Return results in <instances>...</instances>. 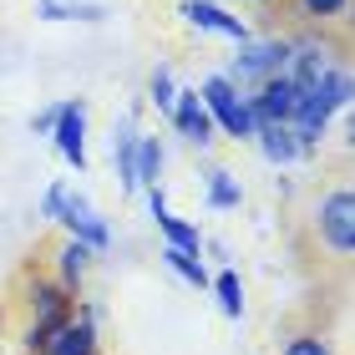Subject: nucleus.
Wrapping results in <instances>:
<instances>
[{"mask_svg":"<svg viewBox=\"0 0 355 355\" xmlns=\"http://www.w3.org/2000/svg\"><path fill=\"white\" fill-rule=\"evenodd\" d=\"M41 218H56L61 229H67L76 244H87L92 254H102V249L112 244L107 218L96 214V208L82 198V193H71L67 183H51V188H46V198H41Z\"/></svg>","mask_w":355,"mask_h":355,"instance_id":"f257e3e1","label":"nucleus"},{"mask_svg":"<svg viewBox=\"0 0 355 355\" xmlns=\"http://www.w3.org/2000/svg\"><path fill=\"white\" fill-rule=\"evenodd\" d=\"M284 67H289V41H279V36H269V41H244L239 46V56H234V67L223 71L229 82L239 87V92H259L269 76H284Z\"/></svg>","mask_w":355,"mask_h":355,"instance_id":"f03ea898","label":"nucleus"},{"mask_svg":"<svg viewBox=\"0 0 355 355\" xmlns=\"http://www.w3.org/2000/svg\"><path fill=\"white\" fill-rule=\"evenodd\" d=\"M198 96H203V107H208V117H214V127L218 132H229V137H239V142H249L254 137V112H249V96L239 92L229 76H208V82L198 87Z\"/></svg>","mask_w":355,"mask_h":355,"instance_id":"7ed1b4c3","label":"nucleus"},{"mask_svg":"<svg viewBox=\"0 0 355 355\" xmlns=\"http://www.w3.org/2000/svg\"><path fill=\"white\" fill-rule=\"evenodd\" d=\"M315 229H320V239H325L335 254H355V198L345 188H335V193L320 198Z\"/></svg>","mask_w":355,"mask_h":355,"instance_id":"20e7f679","label":"nucleus"},{"mask_svg":"<svg viewBox=\"0 0 355 355\" xmlns=\"http://www.w3.org/2000/svg\"><path fill=\"white\" fill-rule=\"evenodd\" d=\"M31 304H36V320H31V330H26V345L46 350V340L71 320V300H67V289H56V284H31Z\"/></svg>","mask_w":355,"mask_h":355,"instance_id":"39448f33","label":"nucleus"},{"mask_svg":"<svg viewBox=\"0 0 355 355\" xmlns=\"http://www.w3.org/2000/svg\"><path fill=\"white\" fill-rule=\"evenodd\" d=\"M51 142H56V153L67 157L76 173L87 168V102H82V96H76V102H61V107H56Z\"/></svg>","mask_w":355,"mask_h":355,"instance_id":"423d86ee","label":"nucleus"},{"mask_svg":"<svg viewBox=\"0 0 355 355\" xmlns=\"http://www.w3.org/2000/svg\"><path fill=\"white\" fill-rule=\"evenodd\" d=\"M295 107H300V87L289 82V76H269V82H264L259 92H249V112H254V122L289 127Z\"/></svg>","mask_w":355,"mask_h":355,"instance_id":"0eeeda50","label":"nucleus"},{"mask_svg":"<svg viewBox=\"0 0 355 355\" xmlns=\"http://www.w3.org/2000/svg\"><path fill=\"white\" fill-rule=\"evenodd\" d=\"M168 117H173V127H178V137H183V142H193V148H208V142H214V132H218L198 92H178Z\"/></svg>","mask_w":355,"mask_h":355,"instance_id":"6e6552de","label":"nucleus"},{"mask_svg":"<svg viewBox=\"0 0 355 355\" xmlns=\"http://www.w3.org/2000/svg\"><path fill=\"white\" fill-rule=\"evenodd\" d=\"M41 355H96V310L87 304L82 315H71L51 340H46Z\"/></svg>","mask_w":355,"mask_h":355,"instance_id":"1a4fd4ad","label":"nucleus"},{"mask_svg":"<svg viewBox=\"0 0 355 355\" xmlns=\"http://www.w3.org/2000/svg\"><path fill=\"white\" fill-rule=\"evenodd\" d=\"M178 10H183V21H188V26H198V31H214V36H229V41H239V46L249 41V26L239 21V15H229L223 6H214V0H183Z\"/></svg>","mask_w":355,"mask_h":355,"instance_id":"9d476101","label":"nucleus"},{"mask_svg":"<svg viewBox=\"0 0 355 355\" xmlns=\"http://www.w3.org/2000/svg\"><path fill=\"white\" fill-rule=\"evenodd\" d=\"M148 208H153V223H157V234H163V244L203 254V234H198V223H188V218L168 214V203H163V193H157V188L148 193Z\"/></svg>","mask_w":355,"mask_h":355,"instance_id":"9b49d317","label":"nucleus"},{"mask_svg":"<svg viewBox=\"0 0 355 355\" xmlns=\"http://www.w3.org/2000/svg\"><path fill=\"white\" fill-rule=\"evenodd\" d=\"M249 142L269 157L274 168H289V163H300V157H304V148L295 142V132H289V127H274V122H254V137Z\"/></svg>","mask_w":355,"mask_h":355,"instance_id":"f8f14e48","label":"nucleus"},{"mask_svg":"<svg viewBox=\"0 0 355 355\" xmlns=\"http://www.w3.org/2000/svg\"><path fill=\"white\" fill-rule=\"evenodd\" d=\"M132 153H137V127H132V117H122V127H112V157H117V178H122V188H127V193H137Z\"/></svg>","mask_w":355,"mask_h":355,"instance_id":"ddd939ff","label":"nucleus"},{"mask_svg":"<svg viewBox=\"0 0 355 355\" xmlns=\"http://www.w3.org/2000/svg\"><path fill=\"white\" fill-rule=\"evenodd\" d=\"M157 173H163V142L137 132V153H132V178H137V188H157Z\"/></svg>","mask_w":355,"mask_h":355,"instance_id":"4468645a","label":"nucleus"},{"mask_svg":"<svg viewBox=\"0 0 355 355\" xmlns=\"http://www.w3.org/2000/svg\"><path fill=\"white\" fill-rule=\"evenodd\" d=\"M41 21H107L102 6H92V0H36Z\"/></svg>","mask_w":355,"mask_h":355,"instance_id":"2eb2a0df","label":"nucleus"},{"mask_svg":"<svg viewBox=\"0 0 355 355\" xmlns=\"http://www.w3.org/2000/svg\"><path fill=\"white\" fill-rule=\"evenodd\" d=\"M163 264H168L173 274H183L193 289H208V269H203V259H198L193 249H173V244H163Z\"/></svg>","mask_w":355,"mask_h":355,"instance_id":"dca6fc26","label":"nucleus"},{"mask_svg":"<svg viewBox=\"0 0 355 355\" xmlns=\"http://www.w3.org/2000/svg\"><path fill=\"white\" fill-rule=\"evenodd\" d=\"M208 289L218 295V310L229 315V320L244 315V284H239V274H234V269H223L218 279H208Z\"/></svg>","mask_w":355,"mask_h":355,"instance_id":"f3484780","label":"nucleus"},{"mask_svg":"<svg viewBox=\"0 0 355 355\" xmlns=\"http://www.w3.org/2000/svg\"><path fill=\"white\" fill-rule=\"evenodd\" d=\"M87 264H92V249L76 244V239H67V244H61V284L76 289V284H82V274H87Z\"/></svg>","mask_w":355,"mask_h":355,"instance_id":"a211bd4d","label":"nucleus"},{"mask_svg":"<svg viewBox=\"0 0 355 355\" xmlns=\"http://www.w3.org/2000/svg\"><path fill=\"white\" fill-rule=\"evenodd\" d=\"M239 203H244V188H239L223 168H214L208 173V208H239Z\"/></svg>","mask_w":355,"mask_h":355,"instance_id":"6ab92c4d","label":"nucleus"},{"mask_svg":"<svg viewBox=\"0 0 355 355\" xmlns=\"http://www.w3.org/2000/svg\"><path fill=\"white\" fill-rule=\"evenodd\" d=\"M148 92H153V102H157V112H173V96H178V87H173V71H168V67H157V71H153V82H148Z\"/></svg>","mask_w":355,"mask_h":355,"instance_id":"aec40b11","label":"nucleus"},{"mask_svg":"<svg viewBox=\"0 0 355 355\" xmlns=\"http://www.w3.org/2000/svg\"><path fill=\"white\" fill-rule=\"evenodd\" d=\"M295 6H300V15H310V21H335L350 0H295Z\"/></svg>","mask_w":355,"mask_h":355,"instance_id":"412c9836","label":"nucleus"},{"mask_svg":"<svg viewBox=\"0 0 355 355\" xmlns=\"http://www.w3.org/2000/svg\"><path fill=\"white\" fill-rule=\"evenodd\" d=\"M284 355H330V345L320 340V335H295V340L284 345Z\"/></svg>","mask_w":355,"mask_h":355,"instance_id":"4be33fe9","label":"nucleus"},{"mask_svg":"<svg viewBox=\"0 0 355 355\" xmlns=\"http://www.w3.org/2000/svg\"><path fill=\"white\" fill-rule=\"evenodd\" d=\"M51 127H56V107H46L41 117H31V132H46V137H51Z\"/></svg>","mask_w":355,"mask_h":355,"instance_id":"5701e85b","label":"nucleus"}]
</instances>
